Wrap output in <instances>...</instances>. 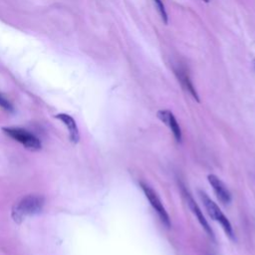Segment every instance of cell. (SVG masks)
<instances>
[{"instance_id": "cell-10", "label": "cell", "mask_w": 255, "mask_h": 255, "mask_svg": "<svg viewBox=\"0 0 255 255\" xmlns=\"http://www.w3.org/2000/svg\"><path fill=\"white\" fill-rule=\"evenodd\" d=\"M153 2L158 10V13H159L162 21L166 24L167 23V13H166V10H165V7H164L162 1L161 0H153Z\"/></svg>"}, {"instance_id": "cell-7", "label": "cell", "mask_w": 255, "mask_h": 255, "mask_svg": "<svg viewBox=\"0 0 255 255\" xmlns=\"http://www.w3.org/2000/svg\"><path fill=\"white\" fill-rule=\"evenodd\" d=\"M182 193H183V195H184V198H185V200H186V202H187V204H188L190 210H191L192 213L195 215V217L198 219V221H199V223L201 224L202 228L207 232V234H208L209 236L213 237V232H212L211 227L209 226V224H208V222L206 221V219H205V217H204V215H203L201 209H200L199 206L196 204V202L194 201V199L192 198V196L190 195V193H189L185 188H182Z\"/></svg>"}, {"instance_id": "cell-8", "label": "cell", "mask_w": 255, "mask_h": 255, "mask_svg": "<svg viewBox=\"0 0 255 255\" xmlns=\"http://www.w3.org/2000/svg\"><path fill=\"white\" fill-rule=\"evenodd\" d=\"M55 118L59 120L61 123H63L67 128L70 141L73 143H78L80 140V132L75 119L72 116L64 113L55 115Z\"/></svg>"}, {"instance_id": "cell-1", "label": "cell", "mask_w": 255, "mask_h": 255, "mask_svg": "<svg viewBox=\"0 0 255 255\" xmlns=\"http://www.w3.org/2000/svg\"><path fill=\"white\" fill-rule=\"evenodd\" d=\"M44 197L38 194H28L20 198L12 208V218L15 222H22L27 216L38 214L43 209Z\"/></svg>"}, {"instance_id": "cell-11", "label": "cell", "mask_w": 255, "mask_h": 255, "mask_svg": "<svg viewBox=\"0 0 255 255\" xmlns=\"http://www.w3.org/2000/svg\"><path fill=\"white\" fill-rule=\"evenodd\" d=\"M0 108L7 112H12L13 111V106L10 103V101L0 93Z\"/></svg>"}, {"instance_id": "cell-5", "label": "cell", "mask_w": 255, "mask_h": 255, "mask_svg": "<svg viewBox=\"0 0 255 255\" xmlns=\"http://www.w3.org/2000/svg\"><path fill=\"white\" fill-rule=\"evenodd\" d=\"M157 118L170 129L176 141H181V128L174 117V115L168 110H159L156 114Z\"/></svg>"}, {"instance_id": "cell-9", "label": "cell", "mask_w": 255, "mask_h": 255, "mask_svg": "<svg viewBox=\"0 0 255 255\" xmlns=\"http://www.w3.org/2000/svg\"><path fill=\"white\" fill-rule=\"evenodd\" d=\"M174 73L178 79V81L180 82L181 86L183 87V89L188 92L197 102L199 101L198 99V95L196 93V90L190 80L189 77V73L187 71V69L184 66H177L174 68Z\"/></svg>"}, {"instance_id": "cell-4", "label": "cell", "mask_w": 255, "mask_h": 255, "mask_svg": "<svg viewBox=\"0 0 255 255\" xmlns=\"http://www.w3.org/2000/svg\"><path fill=\"white\" fill-rule=\"evenodd\" d=\"M139 186L142 189L145 197L147 198V200L149 201L151 207L154 209V211L157 213L160 221L163 223V225H165L167 228L170 227V219L169 216L161 202V200L159 199L158 195L156 194V192L146 183L144 182H139Z\"/></svg>"}, {"instance_id": "cell-2", "label": "cell", "mask_w": 255, "mask_h": 255, "mask_svg": "<svg viewBox=\"0 0 255 255\" xmlns=\"http://www.w3.org/2000/svg\"><path fill=\"white\" fill-rule=\"evenodd\" d=\"M2 130L5 134L13 138L14 140L20 142L27 149L38 150L41 148V140L35 134L28 131L27 129H24L22 128L6 127L2 128Z\"/></svg>"}, {"instance_id": "cell-6", "label": "cell", "mask_w": 255, "mask_h": 255, "mask_svg": "<svg viewBox=\"0 0 255 255\" xmlns=\"http://www.w3.org/2000/svg\"><path fill=\"white\" fill-rule=\"evenodd\" d=\"M208 182L212 186V189L214 193L216 194L217 198L223 203V204H228L231 201V193L228 190L227 186L224 184L223 181L220 180L219 177H217L214 174H209L207 176Z\"/></svg>"}, {"instance_id": "cell-12", "label": "cell", "mask_w": 255, "mask_h": 255, "mask_svg": "<svg viewBox=\"0 0 255 255\" xmlns=\"http://www.w3.org/2000/svg\"><path fill=\"white\" fill-rule=\"evenodd\" d=\"M203 1H204V2H207V3H208V2L210 1V0H203Z\"/></svg>"}, {"instance_id": "cell-3", "label": "cell", "mask_w": 255, "mask_h": 255, "mask_svg": "<svg viewBox=\"0 0 255 255\" xmlns=\"http://www.w3.org/2000/svg\"><path fill=\"white\" fill-rule=\"evenodd\" d=\"M199 196L201 201L203 202L208 214L210 215L211 218H213L215 221L219 222L223 228V230L225 231V233L227 234V236L231 239H234V233H233V229L232 226L229 222V220L227 219V217L222 213V211L219 209V207L216 205V203H214L209 197L208 195L203 192V191H199Z\"/></svg>"}]
</instances>
